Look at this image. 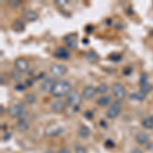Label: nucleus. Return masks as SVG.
<instances>
[{"label":"nucleus","mask_w":153,"mask_h":153,"mask_svg":"<svg viewBox=\"0 0 153 153\" xmlns=\"http://www.w3.org/2000/svg\"><path fill=\"white\" fill-rule=\"evenodd\" d=\"M79 136L82 138H88L89 136H90L91 132L90 130H89V128L85 127V126H83V127H81L80 129H79Z\"/></svg>","instance_id":"obj_22"},{"label":"nucleus","mask_w":153,"mask_h":153,"mask_svg":"<svg viewBox=\"0 0 153 153\" xmlns=\"http://www.w3.org/2000/svg\"><path fill=\"white\" fill-rule=\"evenodd\" d=\"M51 109L54 112H62L65 109V104L63 101L61 100H56L51 104Z\"/></svg>","instance_id":"obj_14"},{"label":"nucleus","mask_w":153,"mask_h":153,"mask_svg":"<svg viewBox=\"0 0 153 153\" xmlns=\"http://www.w3.org/2000/svg\"><path fill=\"white\" fill-rule=\"evenodd\" d=\"M142 126L146 130H152L153 129V115L146 117L142 120Z\"/></svg>","instance_id":"obj_18"},{"label":"nucleus","mask_w":153,"mask_h":153,"mask_svg":"<svg viewBox=\"0 0 153 153\" xmlns=\"http://www.w3.org/2000/svg\"><path fill=\"white\" fill-rule=\"evenodd\" d=\"M120 111H122V103H120V101H113L110 104V107L106 111V117H107V118H110V120H114L120 115Z\"/></svg>","instance_id":"obj_4"},{"label":"nucleus","mask_w":153,"mask_h":153,"mask_svg":"<svg viewBox=\"0 0 153 153\" xmlns=\"http://www.w3.org/2000/svg\"><path fill=\"white\" fill-rule=\"evenodd\" d=\"M25 99H26V102L28 103V104L32 105L34 104V103L36 102L37 100V97L34 94H32V93H29V94L26 95V97H25Z\"/></svg>","instance_id":"obj_24"},{"label":"nucleus","mask_w":153,"mask_h":153,"mask_svg":"<svg viewBox=\"0 0 153 153\" xmlns=\"http://www.w3.org/2000/svg\"><path fill=\"white\" fill-rule=\"evenodd\" d=\"M75 153H87V150L84 146L79 145V146H76L75 148Z\"/></svg>","instance_id":"obj_25"},{"label":"nucleus","mask_w":153,"mask_h":153,"mask_svg":"<svg viewBox=\"0 0 153 153\" xmlns=\"http://www.w3.org/2000/svg\"><path fill=\"white\" fill-rule=\"evenodd\" d=\"M83 95L76 90H71L66 96V103L74 107H79V105L83 102Z\"/></svg>","instance_id":"obj_2"},{"label":"nucleus","mask_w":153,"mask_h":153,"mask_svg":"<svg viewBox=\"0 0 153 153\" xmlns=\"http://www.w3.org/2000/svg\"><path fill=\"white\" fill-rule=\"evenodd\" d=\"M96 103H97V105L101 106V107H104V106H107L111 103V97L108 95L102 96V97H99L96 100Z\"/></svg>","instance_id":"obj_16"},{"label":"nucleus","mask_w":153,"mask_h":153,"mask_svg":"<svg viewBox=\"0 0 153 153\" xmlns=\"http://www.w3.org/2000/svg\"><path fill=\"white\" fill-rule=\"evenodd\" d=\"M3 112H4V108H3V106H0V114L1 115H3Z\"/></svg>","instance_id":"obj_31"},{"label":"nucleus","mask_w":153,"mask_h":153,"mask_svg":"<svg viewBox=\"0 0 153 153\" xmlns=\"http://www.w3.org/2000/svg\"><path fill=\"white\" fill-rule=\"evenodd\" d=\"M25 89H26V86H25L24 84L18 83V84L16 85V90H18V91H24Z\"/></svg>","instance_id":"obj_28"},{"label":"nucleus","mask_w":153,"mask_h":153,"mask_svg":"<svg viewBox=\"0 0 153 153\" xmlns=\"http://www.w3.org/2000/svg\"><path fill=\"white\" fill-rule=\"evenodd\" d=\"M85 57L88 61H90V62H97V61L99 60V56H98V54L96 53L94 50H89L88 52L86 53Z\"/></svg>","instance_id":"obj_17"},{"label":"nucleus","mask_w":153,"mask_h":153,"mask_svg":"<svg viewBox=\"0 0 153 153\" xmlns=\"http://www.w3.org/2000/svg\"><path fill=\"white\" fill-rule=\"evenodd\" d=\"M53 56L57 59H61V60H66L71 57V54L68 50H66L65 47H58L55 49L53 52Z\"/></svg>","instance_id":"obj_9"},{"label":"nucleus","mask_w":153,"mask_h":153,"mask_svg":"<svg viewBox=\"0 0 153 153\" xmlns=\"http://www.w3.org/2000/svg\"><path fill=\"white\" fill-rule=\"evenodd\" d=\"M71 91V85L68 81L61 80L55 83L51 90V95L56 98H60L63 96H68V94Z\"/></svg>","instance_id":"obj_1"},{"label":"nucleus","mask_w":153,"mask_h":153,"mask_svg":"<svg viewBox=\"0 0 153 153\" xmlns=\"http://www.w3.org/2000/svg\"><path fill=\"white\" fill-rule=\"evenodd\" d=\"M8 4L10 7H18L22 4V1H19V0H11V1L8 2Z\"/></svg>","instance_id":"obj_26"},{"label":"nucleus","mask_w":153,"mask_h":153,"mask_svg":"<svg viewBox=\"0 0 153 153\" xmlns=\"http://www.w3.org/2000/svg\"><path fill=\"white\" fill-rule=\"evenodd\" d=\"M111 92L113 96H114L118 101H122L123 99H125L126 95H127L125 87L120 83H117V82L113 83L111 85Z\"/></svg>","instance_id":"obj_5"},{"label":"nucleus","mask_w":153,"mask_h":153,"mask_svg":"<svg viewBox=\"0 0 153 153\" xmlns=\"http://www.w3.org/2000/svg\"><path fill=\"white\" fill-rule=\"evenodd\" d=\"M16 128H18V130L22 133H25L29 130L30 125H29V120H28L27 114L24 113V114L19 117V120L18 122V124H16Z\"/></svg>","instance_id":"obj_10"},{"label":"nucleus","mask_w":153,"mask_h":153,"mask_svg":"<svg viewBox=\"0 0 153 153\" xmlns=\"http://www.w3.org/2000/svg\"><path fill=\"white\" fill-rule=\"evenodd\" d=\"M136 142L138 143V144L140 145H146L148 142H149L150 140V137L149 135L147 134V133L145 132H140L138 133L137 135H136Z\"/></svg>","instance_id":"obj_13"},{"label":"nucleus","mask_w":153,"mask_h":153,"mask_svg":"<svg viewBox=\"0 0 153 153\" xmlns=\"http://www.w3.org/2000/svg\"><path fill=\"white\" fill-rule=\"evenodd\" d=\"M151 89H152V86H151V84L148 83V81L147 82L140 83V91H142V92L145 93L146 95L151 91Z\"/></svg>","instance_id":"obj_21"},{"label":"nucleus","mask_w":153,"mask_h":153,"mask_svg":"<svg viewBox=\"0 0 153 153\" xmlns=\"http://www.w3.org/2000/svg\"><path fill=\"white\" fill-rule=\"evenodd\" d=\"M107 91H108V86L105 83L100 84V85H98L96 87V93H98V94H104Z\"/></svg>","instance_id":"obj_23"},{"label":"nucleus","mask_w":153,"mask_h":153,"mask_svg":"<svg viewBox=\"0 0 153 153\" xmlns=\"http://www.w3.org/2000/svg\"><path fill=\"white\" fill-rule=\"evenodd\" d=\"M57 153H71V152H70V150L66 149V148H61V149L58 150Z\"/></svg>","instance_id":"obj_30"},{"label":"nucleus","mask_w":153,"mask_h":153,"mask_svg":"<svg viewBox=\"0 0 153 153\" xmlns=\"http://www.w3.org/2000/svg\"><path fill=\"white\" fill-rule=\"evenodd\" d=\"M32 85H33L32 81H27V86H32Z\"/></svg>","instance_id":"obj_32"},{"label":"nucleus","mask_w":153,"mask_h":153,"mask_svg":"<svg viewBox=\"0 0 153 153\" xmlns=\"http://www.w3.org/2000/svg\"><path fill=\"white\" fill-rule=\"evenodd\" d=\"M25 111V104L23 102H19L7 108V114L12 118L21 117Z\"/></svg>","instance_id":"obj_3"},{"label":"nucleus","mask_w":153,"mask_h":153,"mask_svg":"<svg viewBox=\"0 0 153 153\" xmlns=\"http://www.w3.org/2000/svg\"><path fill=\"white\" fill-rule=\"evenodd\" d=\"M56 82H54V80L52 78H46L45 80L43 81V82L41 83V91L44 93H49L51 92V90H52L53 86L55 85Z\"/></svg>","instance_id":"obj_11"},{"label":"nucleus","mask_w":153,"mask_h":153,"mask_svg":"<svg viewBox=\"0 0 153 153\" xmlns=\"http://www.w3.org/2000/svg\"><path fill=\"white\" fill-rule=\"evenodd\" d=\"M96 94V88H94L93 86L91 85H88L86 86L85 88L83 89V97L86 98V99H92L93 97H94V95Z\"/></svg>","instance_id":"obj_12"},{"label":"nucleus","mask_w":153,"mask_h":153,"mask_svg":"<svg viewBox=\"0 0 153 153\" xmlns=\"http://www.w3.org/2000/svg\"><path fill=\"white\" fill-rule=\"evenodd\" d=\"M23 16H24V18L29 22L37 21V19H38V13H37L36 11L32 10V9H26V10H24Z\"/></svg>","instance_id":"obj_15"},{"label":"nucleus","mask_w":153,"mask_h":153,"mask_svg":"<svg viewBox=\"0 0 153 153\" xmlns=\"http://www.w3.org/2000/svg\"><path fill=\"white\" fill-rule=\"evenodd\" d=\"M14 68L19 73H26L29 70V62L25 58H18L14 61Z\"/></svg>","instance_id":"obj_8"},{"label":"nucleus","mask_w":153,"mask_h":153,"mask_svg":"<svg viewBox=\"0 0 153 153\" xmlns=\"http://www.w3.org/2000/svg\"><path fill=\"white\" fill-rule=\"evenodd\" d=\"M84 115H85L86 118H88V120H91V118L93 117V112L92 111H86Z\"/></svg>","instance_id":"obj_29"},{"label":"nucleus","mask_w":153,"mask_h":153,"mask_svg":"<svg viewBox=\"0 0 153 153\" xmlns=\"http://www.w3.org/2000/svg\"><path fill=\"white\" fill-rule=\"evenodd\" d=\"M145 98H146V94L143 93L142 91H138V92L132 93L130 95V99L135 100V101H144Z\"/></svg>","instance_id":"obj_19"},{"label":"nucleus","mask_w":153,"mask_h":153,"mask_svg":"<svg viewBox=\"0 0 153 153\" xmlns=\"http://www.w3.org/2000/svg\"><path fill=\"white\" fill-rule=\"evenodd\" d=\"M63 42L70 49H76L78 47V36L71 33L63 37Z\"/></svg>","instance_id":"obj_7"},{"label":"nucleus","mask_w":153,"mask_h":153,"mask_svg":"<svg viewBox=\"0 0 153 153\" xmlns=\"http://www.w3.org/2000/svg\"><path fill=\"white\" fill-rule=\"evenodd\" d=\"M10 75H11L12 78H13L14 80H16V81H19V80H21V79H22L21 73H19V71H11Z\"/></svg>","instance_id":"obj_27"},{"label":"nucleus","mask_w":153,"mask_h":153,"mask_svg":"<svg viewBox=\"0 0 153 153\" xmlns=\"http://www.w3.org/2000/svg\"><path fill=\"white\" fill-rule=\"evenodd\" d=\"M12 29L16 32H23L25 30V23L22 19H16V21L12 23Z\"/></svg>","instance_id":"obj_20"},{"label":"nucleus","mask_w":153,"mask_h":153,"mask_svg":"<svg viewBox=\"0 0 153 153\" xmlns=\"http://www.w3.org/2000/svg\"><path fill=\"white\" fill-rule=\"evenodd\" d=\"M50 75L53 76V78H60V76H65L68 71V68H66L65 65H59V63H55V65L50 66Z\"/></svg>","instance_id":"obj_6"}]
</instances>
